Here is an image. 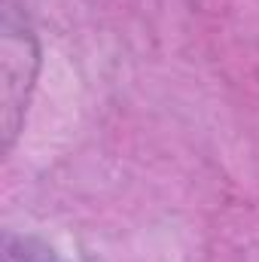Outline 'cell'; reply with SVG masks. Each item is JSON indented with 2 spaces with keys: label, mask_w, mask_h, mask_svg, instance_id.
<instances>
[{
  "label": "cell",
  "mask_w": 259,
  "mask_h": 262,
  "mask_svg": "<svg viewBox=\"0 0 259 262\" xmlns=\"http://www.w3.org/2000/svg\"><path fill=\"white\" fill-rule=\"evenodd\" d=\"M3 137L6 146H12V137L18 131L25 104H28V92L34 85V73H37V43L31 37V31H15L12 15H6L3 25Z\"/></svg>",
  "instance_id": "1"
}]
</instances>
